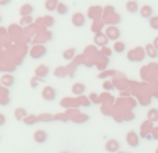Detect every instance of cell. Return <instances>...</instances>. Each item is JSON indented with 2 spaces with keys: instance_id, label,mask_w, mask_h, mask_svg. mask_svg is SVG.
I'll list each match as a JSON object with an SVG mask.
<instances>
[{
  "instance_id": "6da1fadb",
  "label": "cell",
  "mask_w": 158,
  "mask_h": 153,
  "mask_svg": "<svg viewBox=\"0 0 158 153\" xmlns=\"http://www.w3.org/2000/svg\"><path fill=\"white\" fill-rule=\"evenodd\" d=\"M146 56V49H142V47H136L132 52H129L128 59L131 61H142Z\"/></svg>"
},
{
  "instance_id": "7a4b0ae2",
  "label": "cell",
  "mask_w": 158,
  "mask_h": 153,
  "mask_svg": "<svg viewBox=\"0 0 158 153\" xmlns=\"http://www.w3.org/2000/svg\"><path fill=\"white\" fill-rule=\"evenodd\" d=\"M42 98L47 102H53L56 98H57V90L54 89L53 86H46L42 92Z\"/></svg>"
},
{
  "instance_id": "3957f363",
  "label": "cell",
  "mask_w": 158,
  "mask_h": 153,
  "mask_svg": "<svg viewBox=\"0 0 158 153\" xmlns=\"http://www.w3.org/2000/svg\"><path fill=\"white\" fill-rule=\"evenodd\" d=\"M71 22H72V25H75L77 28H82V27H85V24H86V17H85V14H82V13H75L74 15H72Z\"/></svg>"
},
{
  "instance_id": "277c9868",
  "label": "cell",
  "mask_w": 158,
  "mask_h": 153,
  "mask_svg": "<svg viewBox=\"0 0 158 153\" xmlns=\"http://www.w3.org/2000/svg\"><path fill=\"white\" fill-rule=\"evenodd\" d=\"M33 139H35L36 143H46L47 139H49L47 131H44V129H38V131L33 134Z\"/></svg>"
},
{
  "instance_id": "5b68a950",
  "label": "cell",
  "mask_w": 158,
  "mask_h": 153,
  "mask_svg": "<svg viewBox=\"0 0 158 153\" xmlns=\"http://www.w3.org/2000/svg\"><path fill=\"white\" fill-rule=\"evenodd\" d=\"M106 36L110 39V41L117 42L118 39H119V36H121V32H119V29H118L117 27H108L107 28V31H106Z\"/></svg>"
},
{
  "instance_id": "8992f818",
  "label": "cell",
  "mask_w": 158,
  "mask_h": 153,
  "mask_svg": "<svg viewBox=\"0 0 158 153\" xmlns=\"http://www.w3.org/2000/svg\"><path fill=\"white\" fill-rule=\"evenodd\" d=\"M121 149V143L118 142L117 139H110L108 142L106 143V151L110 153H117Z\"/></svg>"
},
{
  "instance_id": "52a82bcc",
  "label": "cell",
  "mask_w": 158,
  "mask_h": 153,
  "mask_svg": "<svg viewBox=\"0 0 158 153\" xmlns=\"http://www.w3.org/2000/svg\"><path fill=\"white\" fill-rule=\"evenodd\" d=\"M126 142H128L129 146H132V148H137L139 146V137H137V134L135 131H131L128 135H126Z\"/></svg>"
},
{
  "instance_id": "ba28073f",
  "label": "cell",
  "mask_w": 158,
  "mask_h": 153,
  "mask_svg": "<svg viewBox=\"0 0 158 153\" xmlns=\"http://www.w3.org/2000/svg\"><path fill=\"white\" fill-rule=\"evenodd\" d=\"M153 7L151 6H148V4H144V6H142V8H140V15L143 17V18H146V20H150L151 17H153Z\"/></svg>"
},
{
  "instance_id": "9c48e42d",
  "label": "cell",
  "mask_w": 158,
  "mask_h": 153,
  "mask_svg": "<svg viewBox=\"0 0 158 153\" xmlns=\"http://www.w3.org/2000/svg\"><path fill=\"white\" fill-rule=\"evenodd\" d=\"M46 55V47L43 46H35L32 50H31V56L33 59H40Z\"/></svg>"
},
{
  "instance_id": "30bf717a",
  "label": "cell",
  "mask_w": 158,
  "mask_h": 153,
  "mask_svg": "<svg viewBox=\"0 0 158 153\" xmlns=\"http://www.w3.org/2000/svg\"><path fill=\"white\" fill-rule=\"evenodd\" d=\"M126 10L131 14H136L137 11H140L137 0H129V2H126Z\"/></svg>"
},
{
  "instance_id": "8fae6325",
  "label": "cell",
  "mask_w": 158,
  "mask_h": 153,
  "mask_svg": "<svg viewBox=\"0 0 158 153\" xmlns=\"http://www.w3.org/2000/svg\"><path fill=\"white\" fill-rule=\"evenodd\" d=\"M49 72H50L49 67H46V66H39L38 68H36L35 74H36V76H39V78L44 79V78H46L47 75H49Z\"/></svg>"
},
{
  "instance_id": "7c38bea8",
  "label": "cell",
  "mask_w": 158,
  "mask_h": 153,
  "mask_svg": "<svg viewBox=\"0 0 158 153\" xmlns=\"http://www.w3.org/2000/svg\"><path fill=\"white\" fill-rule=\"evenodd\" d=\"M144 49H146V55H147L150 59H157L158 57V50L156 49V46H154V45L148 43Z\"/></svg>"
},
{
  "instance_id": "4fadbf2b",
  "label": "cell",
  "mask_w": 158,
  "mask_h": 153,
  "mask_svg": "<svg viewBox=\"0 0 158 153\" xmlns=\"http://www.w3.org/2000/svg\"><path fill=\"white\" fill-rule=\"evenodd\" d=\"M58 4H60L58 0H46L44 7H46L47 11H56L57 10V7H58Z\"/></svg>"
},
{
  "instance_id": "5bb4252c",
  "label": "cell",
  "mask_w": 158,
  "mask_h": 153,
  "mask_svg": "<svg viewBox=\"0 0 158 153\" xmlns=\"http://www.w3.org/2000/svg\"><path fill=\"white\" fill-rule=\"evenodd\" d=\"M85 90H86V86L83 84H75L72 86V93L77 96H82L85 93Z\"/></svg>"
},
{
  "instance_id": "9a60e30c",
  "label": "cell",
  "mask_w": 158,
  "mask_h": 153,
  "mask_svg": "<svg viewBox=\"0 0 158 153\" xmlns=\"http://www.w3.org/2000/svg\"><path fill=\"white\" fill-rule=\"evenodd\" d=\"M32 13H33V6L32 4H24L21 8H19V14H21L22 17L31 15Z\"/></svg>"
},
{
  "instance_id": "2e32d148",
  "label": "cell",
  "mask_w": 158,
  "mask_h": 153,
  "mask_svg": "<svg viewBox=\"0 0 158 153\" xmlns=\"http://www.w3.org/2000/svg\"><path fill=\"white\" fill-rule=\"evenodd\" d=\"M14 116H15V120L18 121H24L25 117H28V113L25 109H17L15 113H14Z\"/></svg>"
},
{
  "instance_id": "e0dca14e",
  "label": "cell",
  "mask_w": 158,
  "mask_h": 153,
  "mask_svg": "<svg viewBox=\"0 0 158 153\" xmlns=\"http://www.w3.org/2000/svg\"><path fill=\"white\" fill-rule=\"evenodd\" d=\"M75 53H77V50L74 49V47H71V49H67V50H64V53H63V57L65 59V60H72V59L75 57Z\"/></svg>"
},
{
  "instance_id": "ac0fdd59",
  "label": "cell",
  "mask_w": 158,
  "mask_h": 153,
  "mask_svg": "<svg viewBox=\"0 0 158 153\" xmlns=\"http://www.w3.org/2000/svg\"><path fill=\"white\" fill-rule=\"evenodd\" d=\"M24 123L27 125H35V124L39 123V117L38 116H28V117H25Z\"/></svg>"
},
{
  "instance_id": "d6986e66",
  "label": "cell",
  "mask_w": 158,
  "mask_h": 153,
  "mask_svg": "<svg viewBox=\"0 0 158 153\" xmlns=\"http://www.w3.org/2000/svg\"><path fill=\"white\" fill-rule=\"evenodd\" d=\"M110 39L107 38V36H104V35H101V33H98V35H96V39H94V42L97 45H100V46H106V43L108 42Z\"/></svg>"
},
{
  "instance_id": "ffe728a7",
  "label": "cell",
  "mask_w": 158,
  "mask_h": 153,
  "mask_svg": "<svg viewBox=\"0 0 158 153\" xmlns=\"http://www.w3.org/2000/svg\"><path fill=\"white\" fill-rule=\"evenodd\" d=\"M2 82H3V85H6V86H13L15 81H14L13 75H4L2 78Z\"/></svg>"
},
{
  "instance_id": "44dd1931",
  "label": "cell",
  "mask_w": 158,
  "mask_h": 153,
  "mask_svg": "<svg viewBox=\"0 0 158 153\" xmlns=\"http://www.w3.org/2000/svg\"><path fill=\"white\" fill-rule=\"evenodd\" d=\"M57 11L58 14H60V15H65L67 13H68L69 11V7L67 4H64V3H60V4H58V7H57Z\"/></svg>"
},
{
  "instance_id": "7402d4cb",
  "label": "cell",
  "mask_w": 158,
  "mask_h": 153,
  "mask_svg": "<svg viewBox=\"0 0 158 153\" xmlns=\"http://www.w3.org/2000/svg\"><path fill=\"white\" fill-rule=\"evenodd\" d=\"M125 49H126V45L123 43V42H118L117 41L114 43V50L117 53H123V52H125Z\"/></svg>"
},
{
  "instance_id": "603a6c76",
  "label": "cell",
  "mask_w": 158,
  "mask_h": 153,
  "mask_svg": "<svg viewBox=\"0 0 158 153\" xmlns=\"http://www.w3.org/2000/svg\"><path fill=\"white\" fill-rule=\"evenodd\" d=\"M38 117H39V121H43V123H50V121L54 120V117H53V116H50V114H47V113L38 116Z\"/></svg>"
},
{
  "instance_id": "cb8c5ba5",
  "label": "cell",
  "mask_w": 158,
  "mask_h": 153,
  "mask_svg": "<svg viewBox=\"0 0 158 153\" xmlns=\"http://www.w3.org/2000/svg\"><path fill=\"white\" fill-rule=\"evenodd\" d=\"M148 118L151 121H158V110L157 109H151L148 111Z\"/></svg>"
},
{
  "instance_id": "d4e9b609",
  "label": "cell",
  "mask_w": 158,
  "mask_h": 153,
  "mask_svg": "<svg viewBox=\"0 0 158 153\" xmlns=\"http://www.w3.org/2000/svg\"><path fill=\"white\" fill-rule=\"evenodd\" d=\"M148 22H150V27L153 28V29L158 31V15H156V17H151V18L148 20Z\"/></svg>"
},
{
  "instance_id": "484cf974",
  "label": "cell",
  "mask_w": 158,
  "mask_h": 153,
  "mask_svg": "<svg viewBox=\"0 0 158 153\" xmlns=\"http://www.w3.org/2000/svg\"><path fill=\"white\" fill-rule=\"evenodd\" d=\"M54 75L56 76H64V75H65V68H64V67H58V68L56 70Z\"/></svg>"
},
{
  "instance_id": "4316f807",
  "label": "cell",
  "mask_w": 158,
  "mask_h": 153,
  "mask_svg": "<svg viewBox=\"0 0 158 153\" xmlns=\"http://www.w3.org/2000/svg\"><path fill=\"white\" fill-rule=\"evenodd\" d=\"M81 104H82V106H86V107H89L90 104H92V102H90V99L81 98Z\"/></svg>"
},
{
  "instance_id": "83f0119b",
  "label": "cell",
  "mask_w": 158,
  "mask_h": 153,
  "mask_svg": "<svg viewBox=\"0 0 158 153\" xmlns=\"http://www.w3.org/2000/svg\"><path fill=\"white\" fill-rule=\"evenodd\" d=\"M90 100H93V103H96V104L100 103V99L96 96V93H92V95H90Z\"/></svg>"
},
{
  "instance_id": "f1b7e54d",
  "label": "cell",
  "mask_w": 158,
  "mask_h": 153,
  "mask_svg": "<svg viewBox=\"0 0 158 153\" xmlns=\"http://www.w3.org/2000/svg\"><path fill=\"white\" fill-rule=\"evenodd\" d=\"M103 86H104V89H108V90H112V89H114V86H112L111 82H104Z\"/></svg>"
},
{
  "instance_id": "f546056e",
  "label": "cell",
  "mask_w": 158,
  "mask_h": 153,
  "mask_svg": "<svg viewBox=\"0 0 158 153\" xmlns=\"http://www.w3.org/2000/svg\"><path fill=\"white\" fill-rule=\"evenodd\" d=\"M6 121H7V118H6V116L0 113V127H3V125H4V124H6Z\"/></svg>"
},
{
  "instance_id": "4dcf8cb0",
  "label": "cell",
  "mask_w": 158,
  "mask_h": 153,
  "mask_svg": "<svg viewBox=\"0 0 158 153\" xmlns=\"http://www.w3.org/2000/svg\"><path fill=\"white\" fill-rule=\"evenodd\" d=\"M29 21H32V18H31V15H25L24 18L21 20V24H28Z\"/></svg>"
},
{
  "instance_id": "1f68e13d",
  "label": "cell",
  "mask_w": 158,
  "mask_h": 153,
  "mask_svg": "<svg viewBox=\"0 0 158 153\" xmlns=\"http://www.w3.org/2000/svg\"><path fill=\"white\" fill-rule=\"evenodd\" d=\"M44 20H46L47 25H53V24H54V20H53L50 15H46V18H44Z\"/></svg>"
},
{
  "instance_id": "d6a6232c",
  "label": "cell",
  "mask_w": 158,
  "mask_h": 153,
  "mask_svg": "<svg viewBox=\"0 0 158 153\" xmlns=\"http://www.w3.org/2000/svg\"><path fill=\"white\" fill-rule=\"evenodd\" d=\"M103 53H104V55H106V56H108V57L112 55V52H111V50H110V49H107V47H104V49H103Z\"/></svg>"
},
{
  "instance_id": "836d02e7",
  "label": "cell",
  "mask_w": 158,
  "mask_h": 153,
  "mask_svg": "<svg viewBox=\"0 0 158 153\" xmlns=\"http://www.w3.org/2000/svg\"><path fill=\"white\" fill-rule=\"evenodd\" d=\"M10 3H11V0H0V6H7Z\"/></svg>"
},
{
  "instance_id": "e575fe53",
  "label": "cell",
  "mask_w": 158,
  "mask_h": 153,
  "mask_svg": "<svg viewBox=\"0 0 158 153\" xmlns=\"http://www.w3.org/2000/svg\"><path fill=\"white\" fill-rule=\"evenodd\" d=\"M153 45H154V46H156V49L158 50V36H157V38H156V39H154V42H153Z\"/></svg>"
},
{
  "instance_id": "d590c367",
  "label": "cell",
  "mask_w": 158,
  "mask_h": 153,
  "mask_svg": "<svg viewBox=\"0 0 158 153\" xmlns=\"http://www.w3.org/2000/svg\"><path fill=\"white\" fill-rule=\"evenodd\" d=\"M60 153H71V152H60Z\"/></svg>"
},
{
  "instance_id": "8d00e7d4",
  "label": "cell",
  "mask_w": 158,
  "mask_h": 153,
  "mask_svg": "<svg viewBox=\"0 0 158 153\" xmlns=\"http://www.w3.org/2000/svg\"><path fill=\"white\" fill-rule=\"evenodd\" d=\"M157 153H158V151H157Z\"/></svg>"
}]
</instances>
